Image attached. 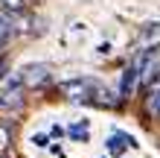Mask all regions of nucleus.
<instances>
[{
	"label": "nucleus",
	"instance_id": "9",
	"mask_svg": "<svg viewBox=\"0 0 160 158\" xmlns=\"http://www.w3.org/2000/svg\"><path fill=\"white\" fill-rule=\"evenodd\" d=\"M102 158H105V155H102Z\"/></svg>",
	"mask_w": 160,
	"mask_h": 158
},
{
	"label": "nucleus",
	"instance_id": "2",
	"mask_svg": "<svg viewBox=\"0 0 160 158\" xmlns=\"http://www.w3.org/2000/svg\"><path fill=\"white\" fill-rule=\"evenodd\" d=\"M50 64H29V68L21 70V82L26 88H41L44 82H50Z\"/></svg>",
	"mask_w": 160,
	"mask_h": 158
},
{
	"label": "nucleus",
	"instance_id": "7",
	"mask_svg": "<svg viewBox=\"0 0 160 158\" xmlns=\"http://www.w3.org/2000/svg\"><path fill=\"white\" fill-rule=\"evenodd\" d=\"M32 144H35V146H47V135H35Z\"/></svg>",
	"mask_w": 160,
	"mask_h": 158
},
{
	"label": "nucleus",
	"instance_id": "1",
	"mask_svg": "<svg viewBox=\"0 0 160 158\" xmlns=\"http://www.w3.org/2000/svg\"><path fill=\"white\" fill-rule=\"evenodd\" d=\"M58 91H61L67 100H73V103H96L93 97H99V94H102L99 82H96V79H88V76H79V79H67V82H61Z\"/></svg>",
	"mask_w": 160,
	"mask_h": 158
},
{
	"label": "nucleus",
	"instance_id": "5",
	"mask_svg": "<svg viewBox=\"0 0 160 158\" xmlns=\"http://www.w3.org/2000/svg\"><path fill=\"white\" fill-rule=\"evenodd\" d=\"M146 108H152L154 114H157V108H160V76L152 79V85H148V97H146Z\"/></svg>",
	"mask_w": 160,
	"mask_h": 158
},
{
	"label": "nucleus",
	"instance_id": "4",
	"mask_svg": "<svg viewBox=\"0 0 160 158\" xmlns=\"http://www.w3.org/2000/svg\"><path fill=\"white\" fill-rule=\"evenodd\" d=\"M12 103H15V106H21V79H18L15 85L9 82V88L0 94V106H12Z\"/></svg>",
	"mask_w": 160,
	"mask_h": 158
},
{
	"label": "nucleus",
	"instance_id": "8",
	"mask_svg": "<svg viewBox=\"0 0 160 158\" xmlns=\"http://www.w3.org/2000/svg\"><path fill=\"white\" fill-rule=\"evenodd\" d=\"M157 117H160V108H157Z\"/></svg>",
	"mask_w": 160,
	"mask_h": 158
},
{
	"label": "nucleus",
	"instance_id": "6",
	"mask_svg": "<svg viewBox=\"0 0 160 158\" xmlns=\"http://www.w3.org/2000/svg\"><path fill=\"white\" fill-rule=\"evenodd\" d=\"M67 135L76 138V141H88V138H90V129H88V123L82 120V123H73V126L67 129Z\"/></svg>",
	"mask_w": 160,
	"mask_h": 158
},
{
	"label": "nucleus",
	"instance_id": "3",
	"mask_svg": "<svg viewBox=\"0 0 160 158\" xmlns=\"http://www.w3.org/2000/svg\"><path fill=\"white\" fill-rule=\"evenodd\" d=\"M140 82V62L134 56V62L128 64L125 70H122V82H119V97H131V91H134V85Z\"/></svg>",
	"mask_w": 160,
	"mask_h": 158
}]
</instances>
